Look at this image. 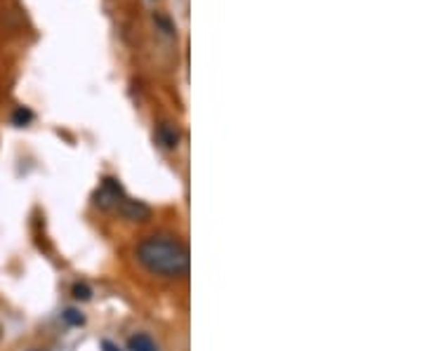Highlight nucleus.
<instances>
[{"mask_svg":"<svg viewBox=\"0 0 424 351\" xmlns=\"http://www.w3.org/2000/svg\"><path fill=\"white\" fill-rule=\"evenodd\" d=\"M134 257L149 274L167 281L186 279L188 267H191L186 243L170 234H153L141 238L134 250Z\"/></svg>","mask_w":424,"mask_h":351,"instance_id":"1","label":"nucleus"},{"mask_svg":"<svg viewBox=\"0 0 424 351\" xmlns=\"http://www.w3.org/2000/svg\"><path fill=\"white\" fill-rule=\"evenodd\" d=\"M123 186L118 184V179H113V177H104L102 179V186L94 191V205L99 208V210H113L118 203H120V198H123Z\"/></svg>","mask_w":424,"mask_h":351,"instance_id":"2","label":"nucleus"},{"mask_svg":"<svg viewBox=\"0 0 424 351\" xmlns=\"http://www.w3.org/2000/svg\"><path fill=\"white\" fill-rule=\"evenodd\" d=\"M116 210H118V215L125 222H134V224H146V222L153 217L151 205H146L144 200L127 198V196H123V198H120V203L116 205Z\"/></svg>","mask_w":424,"mask_h":351,"instance_id":"3","label":"nucleus"},{"mask_svg":"<svg viewBox=\"0 0 424 351\" xmlns=\"http://www.w3.org/2000/svg\"><path fill=\"white\" fill-rule=\"evenodd\" d=\"M156 139L158 144L167 148V151H174L181 141V130L177 123H170V120H163L158 127H156Z\"/></svg>","mask_w":424,"mask_h":351,"instance_id":"4","label":"nucleus"},{"mask_svg":"<svg viewBox=\"0 0 424 351\" xmlns=\"http://www.w3.org/2000/svg\"><path fill=\"white\" fill-rule=\"evenodd\" d=\"M127 351H158V344L153 342L151 335L134 333L130 340H127Z\"/></svg>","mask_w":424,"mask_h":351,"instance_id":"5","label":"nucleus"},{"mask_svg":"<svg viewBox=\"0 0 424 351\" xmlns=\"http://www.w3.org/2000/svg\"><path fill=\"white\" fill-rule=\"evenodd\" d=\"M33 118H36V113H33L29 106H17L15 113H12V125L15 127H26L33 123Z\"/></svg>","mask_w":424,"mask_h":351,"instance_id":"6","label":"nucleus"},{"mask_svg":"<svg viewBox=\"0 0 424 351\" xmlns=\"http://www.w3.org/2000/svg\"><path fill=\"white\" fill-rule=\"evenodd\" d=\"M62 316H64V321L69 323V326H73V328H78V326H83V323H85V316L80 314L78 309H66Z\"/></svg>","mask_w":424,"mask_h":351,"instance_id":"7","label":"nucleus"},{"mask_svg":"<svg viewBox=\"0 0 424 351\" xmlns=\"http://www.w3.org/2000/svg\"><path fill=\"white\" fill-rule=\"evenodd\" d=\"M153 22H156V24L160 26V31H163L165 36H174V33H177V29H174V24H172L167 17H163V15H153Z\"/></svg>","mask_w":424,"mask_h":351,"instance_id":"8","label":"nucleus"},{"mask_svg":"<svg viewBox=\"0 0 424 351\" xmlns=\"http://www.w3.org/2000/svg\"><path fill=\"white\" fill-rule=\"evenodd\" d=\"M73 297H76L78 302H87L92 297L90 286H87V283H76V286H73Z\"/></svg>","mask_w":424,"mask_h":351,"instance_id":"9","label":"nucleus"},{"mask_svg":"<svg viewBox=\"0 0 424 351\" xmlns=\"http://www.w3.org/2000/svg\"><path fill=\"white\" fill-rule=\"evenodd\" d=\"M102 351H120V349H118V344H113V342H109V340H104V342H102Z\"/></svg>","mask_w":424,"mask_h":351,"instance_id":"10","label":"nucleus"},{"mask_svg":"<svg viewBox=\"0 0 424 351\" xmlns=\"http://www.w3.org/2000/svg\"><path fill=\"white\" fill-rule=\"evenodd\" d=\"M31 351H40V349H31Z\"/></svg>","mask_w":424,"mask_h":351,"instance_id":"11","label":"nucleus"},{"mask_svg":"<svg viewBox=\"0 0 424 351\" xmlns=\"http://www.w3.org/2000/svg\"><path fill=\"white\" fill-rule=\"evenodd\" d=\"M0 333H3V328H0Z\"/></svg>","mask_w":424,"mask_h":351,"instance_id":"12","label":"nucleus"}]
</instances>
